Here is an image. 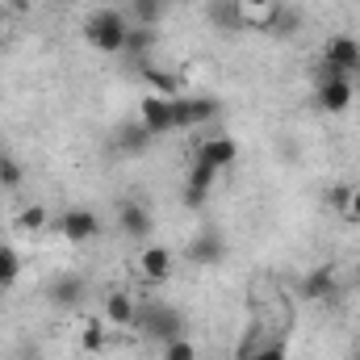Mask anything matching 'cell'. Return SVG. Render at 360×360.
I'll return each mask as SVG.
<instances>
[{"label":"cell","instance_id":"6da1fadb","mask_svg":"<svg viewBox=\"0 0 360 360\" xmlns=\"http://www.w3.org/2000/svg\"><path fill=\"white\" fill-rule=\"evenodd\" d=\"M134 331H139L143 340H151V344H172V340L184 335V314H180L176 306L147 302V306H139V314H134Z\"/></svg>","mask_w":360,"mask_h":360},{"label":"cell","instance_id":"7a4b0ae2","mask_svg":"<svg viewBox=\"0 0 360 360\" xmlns=\"http://www.w3.org/2000/svg\"><path fill=\"white\" fill-rule=\"evenodd\" d=\"M126 34H130V25H126V13H117V8H96L89 17V25H84L89 46L101 51V55H122Z\"/></svg>","mask_w":360,"mask_h":360},{"label":"cell","instance_id":"3957f363","mask_svg":"<svg viewBox=\"0 0 360 360\" xmlns=\"http://www.w3.org/2000/svg\"><path fill=\"white\" fill-rule=\"evenodd\" d=\"M314 101L323 113H344L352 105V76H344L340 68L323 59V68L314 72Z\"/></svg>","mask_w":360,"mask_h":360},{"label":"cell","instance_id":"277c9868","mask_svg":"<svg viewBox=\"0 0 360 360\" xmlns=\"http://www.w3.org/2000/svg\"><path fill=\"white\" fill-rule=\"evenodd\" d=\"M218 113V101L210 96H172V130H193Z\"/></svg>","mask_w":360,"mask_h":360},{"label":"cell","instance_id":"5b68a950","mask_svg":"<svg viewBox=\"0 0 360 360\" xmlns=\"http://www.w3.org/2000/svg\"><path fill=\"white\" fill-rule=\"evenodd\" d=\"M327 63L340 68L344 76H356L360 72V38H352V34H331L327 38Z\"/></svg>","mask_w":360,"mask_h":360},{"label":"cell","instance_id":"8992f818","mask_svg":"<svg viewBox=\"0 0 360 360\" xmlns=\"http://www.w3.org/2000/svg\"><path fill=\"white\" fill-rule=\"evenodd\" d=\"M84 293H89V285H84V276H76V272H63V276H55V281L46 285V297H51V306H59V310H76V306L84 302Z\"/></svg>","mask_w":360,"mask_h":360},{"label":"cell","instance_id":"52a82bcc","mask_svg":"<svg viewBox=\"0 0 360 360\" xmlns=\"http://www.w3.org/2000/svg\"><path fill=\"white\" fill-rule=\"evenodd\" d=\"M214 180H218V168H210V164H201V160H193V168H188V176H184V205H205V197L214 193Z\"/></svg>","mask_w":360,"mask_h":360},{"label":"cell","instance_id":"ba28073f","mask_svg":"<svg viewBox=\"0 0 360 360\" xmlns=\"http://www.w3.org/2000/svg\"><path fill=\"white\" fill-rule=\"evenodd\" d=\"M59 231H63L68 243H89L101 231V218L92 210H68V214H59Z\"/></svg>","mask_w":360,"mask_h":360},{"label":"cell","instance_id":"9c48e42d","mask_svg":"<svg viewBox=\"0 0 360 360\" xmlns=\"http://www.w3.org/2000/svg\"><path fill=\"white\" fill-rule=\"evenodd\" d=\"M139 113H143L139 122H143V126L151 130V139H155V134H168V130H172V96H155V92H151V96H143Z\"/></svg>","mask_w":360,"mask_h":360},{"label":"cell","instance_id":"30bf717a","mask_svg":"<svg viewBox=\"0 0 360 360\" xmlns=\"http://www.w3.org/2000/svg\"><path fill=\"white\" fill-rule=\"evenodd\" d=\"M193 160H201V164H210V168H231L235 160H239V147H235V139H226V134H218V139H205L201 147H197V155Z\"/></svg>","mask_w":360,"mask_h":360},{"label":"cell","instance_id":"8fae6325","mask_svg":"<svg viewBox=\"0 0 360 360\" xmlns=\"http://www.w3.org/2000/svg\"><path fill=\"white\" fill-rule=\"evenodd\" d=\"M117 226L130 235V239H139V243H147V235H151V210L147 205H139V201H126L122 210H117Z\"/></svg>","mask_w":360,"mask_h":360},{"label":"cell","instance_id":"7c38bea8","mask_svg":"<svg viewBox=\"0 0 360 360\" xmlns=\"http://www.w3.org/2000/svg\"><path fill=\"white\" fill-rule=\"evenodd\" d=\"M139 269H143V276L147 281H168L172 276V252L168 248H160V243H147L143 248V256H139Z\"/></svg>","mask_w":360,"mask_h":360},{"label":"cell","instance_id":"4fadbf2b","mask_svg":"<svg viewBox=\"0 0 360 360\" xmlns=\"http://www.w3.org/2000/svg\"><path fill=\"white\" fill-rule=\"evenodd\" d=\"M193 264H218L222 256H226V248H222V235H214V231H205V235H197L193 243H188V252H184Z\"/></svg>","mask_w":360,"mask_h":360},{"label":"cell","instance_id":"5bb4252c","mask_svg":"<svg viewBox=\"0 0 360 360\" xmlns=\"http://www.w3.org/2000/svg\"><path fill=\"white\" fill-rule=\"evenodd\" d=\"M210 21L222 25V30H243L248 25V8L239 0H214L210 4Z\"/></svg>","mask_w":360,"mask_h":360},{"label":"cell","instance_id":"9a60e30c","mask_svg":"<svg viewBox=\"0 0 360 360\" xmlns=\"http://www.w3.org/2000/svg\"><path fill=\"white\" fill-rule=\"evenodd\" d=\"M331 293H335V272L331 269H310L302 276V297L323 302V297H331Z\"/></svg>","mask_w":360,"mask_h":360},{"label":"cell","instance_id":"2e32d148","mask_svg":"<svg viewBox=\"0 0 360 360\" xmlns=\"http://www.w3.org/2000/svg\"><path fill=\"white\" fill-rule=\"evenodd\" d=\"M147 143H151V130H147L143 122L122 126V130H117V139H113V147H117L122 155H143V151H147Z\"/></svg>","mask_w":360,"mask_h":360},{"label":"cell","instance_id":"e0dca14e","mask_svg":"<svg viewBox=\"0 0 360 360\" xmlns=\"http://www.w3.org/2000/svg\"><path fill=\"white\" fill-rule=\"evenodd\" d=\"M105 314H109V323H113V327H134L139 306H134V297H130V293H109Z\"/></svg>","mask_w":360,"mask_h":360},{"label":"cell","instance_id":"ac0fdd59","mask_svg":"<svg viewBox=\"0 0 360 360\" xmlns=\"http://www.w3.org/2000/svg\"><path fill=\"white\" fill-rule=\"evenodd\" d=\"M151 46H155V30H151V25H139V30L126 34V55H134L139 63H147Z\"/></svg>","mask_w":360,"mask_h":360},{"label":"cell","instance_id":"d6986e66","mask_svg":"<svg viewBox=\"0 0 360 360\" xmlns=\"http://www.w3.org/2000/svg\"><path fill=\"white\" fill-rule=\"evenodd\" d=\"M139 68H143V80H147L151 89H160V96H176L180 80L172 76V72H164V68H155L151 59H147V63H139Z\"/></svg>","mask_w":360,"mask_h":360},{"label":"cell","instance_id":"ffe728a7","mask_svg":"<svg viewBox=\"0 0 360 360\" xmlns=\"http://www.w3.org/2000/svg\"><path fill=\"white\" fill-rule=\"evenodd\" d=\"M269 30L272 34H281V38H293V34L302 30V13H293V8H276V4H272Z\"/></svg>","mask_w":360,"mask_h":360},{"label":"cell","instance_id":"44dd1931","mask_svg":"<svg viewBox=\"0 0 360 360\" xmlns=\"http://www.w3.org/2000/svg\"><path fill=\"white\" fill-rule=\"evenodd\" d=\"M17 276H21V256L8 243H0V289H13Z\"/></svg>","mask_w":360,"mask_h":360},{"label":"cell","instance_id":"7402d4cb","mask_svg":"<svg viewBox=\"0 0 360 360\" xmlns=\"http://www.w3.org/2000/svg\"><path fill=\"white\" fill-rule=\"evenodd\" d=\"M164 8H168L164 0H130V13L139 17V25H151V30L160 25V17H164Z\"/></svg>","mask_w":360,"mask_h":360},{"label":"cell","instance_id":"603a6c76","mask_svg":"<svg viewBox=\"0 0 360 360\" xmlns=\"http://www.w3.org/2000/svg\"><path fill=\"white\" fill-rule=\"evenodd\" d=\"M21 180H25V168L13 155H0V188H17Z\"/></svg>","mask_w":360,"mask_h":360},{"label":"cell","instance_id":"cb8c5ba5","mask_svg":"<svg viewBox=\"0 0 360 360\" xmlns=\"http://www.w3.org/2000/svg\"><path fill=\"white\" fill-rule=\"evenodd\" d=\"M264 344H269V340H264L260 331H248V335L239 340V348H235V360H256V352H260Z\"/></svg>","mask_w":360,"mask_h":360},{"label":"cell","instance_id":"d4e9b609","mask_svg":"<svg viewBox=\"0 0 360 360\" xmlns=\"http://www.w3.org/2000/svg\"><path fill=\"white\" fill-rule=\"evenodd\" d=\"M164 360H197V344L180 335L172 344H164Z\"/></svg>","mask_w":360,"mask_h":360},{"label":"cell","instance_id":"484cf974","mask_svg":"<svg viewBox=\"0 0 360 360\" xmlns=\"http://www.w3.org/2000/svg\"><path fill=\"white\" fill-rule=\"evenodd\" d=\"M80 348H84V352H101V348H105V327H101V323L84 327V335H80Z\"/></svg>","mask_w":360,"mask_h":360},{"label":"cell","instance_id":"4316f807","mask_svg":"<svg viewBox=\"0 0 360 360\" xmlns=\"http://www.w3.org/2000/svg\"><path fill=\"white\" fill-rule=\"evenodd\" d=\"M17 222H21L25 231H42V226H46V210H42V205H30V210H21Z\"/></svg>","mask_w":360,"mask_h":360},{"label":"cell","instance_id":"83f0119b","mask_svg":"<svg viewBox=\"0 0 360 360\" xmlns=\"http://www.w3.org/2000/svg\"><path fill=\"white\" fill-rule=\"evenodd\" d=\"M327 201H331V210H340V214H344V210H348V201H352V188H348V184H335V188L327 193Z\"/></svg>","mask_w":360,"mask_h":360},{"label":"cell","instance_id":"f1b7e54d","mask_svg":"<svg viewBox=\"0 0 360 360\" xmlns=\"http://www.w3.org/2000/svg\"><path fill=\"white\" fill-rule=\"evenodd\" d=\"M256 360H289V348H285L281 340H269V344L256 352Z\"/></svg>","mask_w":360,"mask_h":360},{"label":"cell","instance_id":"f546056e","mask_svg":"<svg viewBox=\"0 0 360 360\" xmlns=\"http://www.w3.org/2000/svg\"><path fill=\"white\" fill-rule=\"evenodd\" d=\"M344 218H348V222H360V188H352V201H348Z\"/></svg>","mask_w":360,"mask_h":360},{"label":"cell","instance_id":"4dcf8cb0","mask_svg":"<svg viewBox=\"0 0 360 360\" xmlns=\"http://www.w3.org/2000/svg\"><path fill=\"white\" fill-rule=\"evenodd\" d=\"M239 4H243L248 13H252V8H272V0H239Z\"/></svg>","mask_w":360,"mask_h":360},{"label":"cell","instance_id":"1f68e13d","mask_svg":"<svg viewBox=\"0 0 360 360\" xmlns=\"http://www.w3.org/2000/svg\"><path fill=\"white\" fill-rule=\"evenodd\" d=\"M348 360H360V348H352V352H348Z\"/></svg>","mask_w":360,"mask_h":360},{"label":"cell","instance_id":"d6a6232c","mask_svg":"<svg viewBox=\"0 0 360 360\" xmlns=\"http://www.w3.org/2000/svg\"><path fill=\"white\" fill-rule=\"evenodd\" d=\"M356 281H360V264H356Z\"/></svg>","mask_w":360,"mask_h":360},{"label":"cell","instance_id":"836d02e7","mask_svg":"<svg viewBox=\"0 0 360 360\" xmlns=\"http://www.w3.org/2000/svg\"><path fill=\"white\" fill-rule=\"evenodd\" d=\"M0 293H4V289H0Z\"/></svg>","mask_w":360,"mask_h":360}]
</instances>
